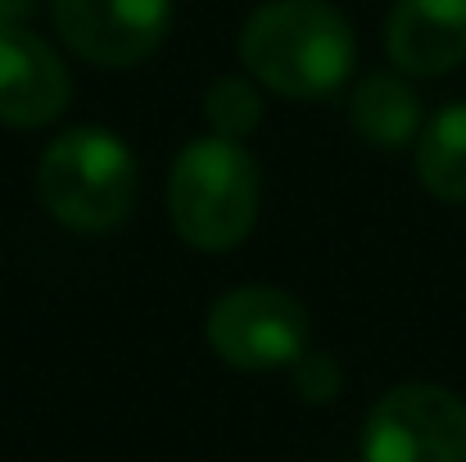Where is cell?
Here are the masks:
<instances>
[{
    "instance_id": "obj_1",
    "label": "cell",
    "mask_w": 466,
    "mask_h": 462,
    "mask_svg": "<svg viewBox=\"0 0 466 462\" xmlns=\"http://www.w3.org/2000/svg\"><path fill=\"white\" fill-rule=\"evenodd\" d=\"M353 59V27L326 0H268L240 27L245 73L286 100H321L339 91Z\"/></svg>"
},
{
    "instance_id": "obj_2",
    "label": "cell",
    "mask_w": 466,
    "mask_h": 462,
    "mask_svg": "<svg viewBox=\"0 0 466 462\" xmlns=\"http://www.w3.org/2000/svg\"><path fill=\"white\" fill-rule=\"evenodd\" d=\"M258 163L240 141L199 137L177 154L167 172L172 231L195 250H231L254 231L258 218Z\"/></svg>"
},
{
    "instance_id": "obj_3",
    "label": "cell",
    "mask_w": 466,
    "mask_h": 462,
    "mask_svg": "<svg viewBox=\"0 0 466 462\" xmlns=\"http://www.w3.org/2000/svg\"><path fill=\"white\" fill-rule=\"evenodd\" d=\"M36 195L68 231H114L137 204V154L105 128H73L41 154Z\"/></svg>"
},
{
    "instance_id": "obj_4",
    "label": "cell",
    "mask_w": 466,
    "mask_h": 462,
    "mask_svg": "<svg viewBox=\"0 0 466 462\" xmlns=\"http://www.w3.org/2000/svg\"><path fill=\"white\" fill-rule=\"evenodd\" d=\"M362 462H466V399L444 385H394L362 422Z\"/></svg>"
},
{
    "instance_id": "obj_5",
    "label": "cell",
    "mask_w": 466,
    "mask_h": 462,
    "mask_svg": "<svg viewBox=\"0 0 466 462\" xmlns=\"http://www.w3.org/2000/svg\"><path fill=\"white\" fill-rule=\"evenodd\" d=\"M204 335L236 372L295 367L309 354V308L277 286H236L208 308Z\"/></svg>"
},
{
    "instance_id": "obj_6",
    "label": "cell",
    "mask_w": 466,
    "mask_h": 462,
    "mask_svg": "<svg viewBox=\"0 0 466 462\" xmlns=\"http://www.w3.org/2000/svg\"><path fill=\"white\" fill-rule=\"evenodd\" d=\"M50 14L68 50L100 68H137L172 27V0H50Z\"/></svg>"
},
{
    "instance_id": "obj_7",
    "label": "cell",
    "mask_w": 466,
    "mask_h": 462,
    "mask_svg": "<svg viewBox=\"0 0 466 462\" xmlns=\"http://www.w3.org/2000/svg\"><path fill=\"white\" fill-rule=\"evenodd\" d=\"M73 82L64 59L27 27L0 23V123L46 128L68 109Z\"/></svg>"
},
{
    "instance_id": "obj_8",
    "label": "cell",
    "mask_w": 466,
    "mask_h": 462,
    "mask_svg": "<svg viewBox=\"0 0 466 462\" xmlns=\"http://www.w3.org/2000/svg\"><path fill=\"white\" fill-rule=\"evenodd\" d=\"M385 50L408 77H444L466 64V0H399L385 18Z\"/></svg>"
},
{
    "instance_id": "obj_9",
    "label": "cell",
    "mask_w": 466,
    "mask_h": 462,
    "mask_svg": "<svg viewBox=\"0 0 466 462\" xmlns=\"http://www.w3.org/2000/svg\"><path fill=\"white\" fill-rule=\"evenodd\" d=\"M353 132L376 150H403L421 137V100L399 73H367L349 100Z\"/></svg>"
},
{
    "instance_id": "obj_10",
    "label": "cell",
    "mask_w": 466,
    "mask_h": 462,
    "mask_svg": "<svg viewBox=\"0 0 466 462\" xmlns=\"http://www.w3.org/2000/svg\"><path fill=\"white\" fill-rule=\"evenodd\" d=\"M417 177L435 200L466 204V100L444 105L421 128V137H417Z\"/></svg>"
},
{
    "instance_id": "obj_11",
    "label": "cell",
    "mask_w": 466,
    "mask_h": 462,
    "mask_svg": "<svg viewBox=\"0 0 466 462\" xmlns=\"http://www.w3.org/2000/svg\"><path fill=\"white\" fill-rule=\"evenodd\" d=\"M204 118L213 128V137L227 141H245L258 123H263V96L254 87V77H218L204 91Z\"/></svg>"
},
{
    "instance_id": "obj_12",
    "label": "cell",
    "mask_w": 466,
    "mask_h": 462,
    "mask_svg": "<svg viewBox=\"0 0 466 462\" xmlns=\"http://www.w3.org/2000/svg\"><path fill=\"white\" fill-rule=\"evenodd\" d=\"M290 372H295V390L309 404H326V399L339 395V363L326 358V354H299V363Z\"/></svg>"
}]
</instances>
